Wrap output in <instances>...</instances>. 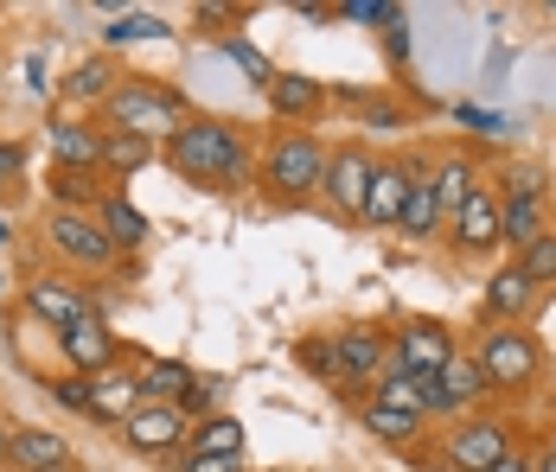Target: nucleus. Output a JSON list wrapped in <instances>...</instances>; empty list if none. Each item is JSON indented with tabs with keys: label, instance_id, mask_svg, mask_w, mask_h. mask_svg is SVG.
I'll return each instance as SVG.
<instances>
[{
	"label": "nucleus",
	"instance_id": "5701e85b",
	"mask_svg": "<svg viewBox=\"0 0 556 472\" xmlns=\"http://www.w3.org/2000/svg\"><path fill=\"white\" fill-rule=\"evenodd\" d=\"M192 454H205V460H243V421L212 416L192 434Z\"/></svg>",
	"mask_w": 556,
	"mask_h": 472
},
{
	"label": "nucleus",
	"instance_id": "ea45409f",
	"mask_svg": "<svg viewBox=\"0 0 556 472\" xmlns=\"http://www.w3.org/2000/svg\"><path fill=\"white\" fill-rule=\"evenodd\" d=\"M186 472H243V460H205V454H192Z\"/></svg>",
	"mask_w": 556,
	"mask_h": 472
},
{
	"label": "nucleus",
	"instance_id": "4468645a",
	"mask_svg": "<svg viewBox=\"0 0 556 472\" xmlns=\"http://www.w3.org/2000/svg\"><path fill=\"white\" fill-rule=\"evenodd\" d=\"M403 199H409V166L384 160L371 173V192H365V224H396L403 217Z\"/></svg>",
	"mask_w": 556,
	"mask_h": 472
},
{
	"label": "nucleus",
	"instance_id": "423d86ee",
	"mask_svg": "<svg viewBox=\"0 0 556 472\" xmlns=\"http://www.w3.org/2000/svg\"><path fill=\"white\" fill-rule=\"evenodd\" d=\"M371 173H378V160H371V154H358V148H339V154H327V179H320V192H327V199L345 211V217H365Z\"/></svg>",
	"mask_w": 556,
	"mask_h": 472
},
{
	"label": "nucleus",
	"instance_id": "6ab92c4d",
	"mask_svg": "<svg viewBox=\"0 0 556 472\" xmlns=\"http://www.w3.org/2000/svg\"><path fill=\"white\" fill-rule=\"evenodd\" d=\"M269 109H276L281 122H301V115L320 109V84L301 77V71H276V77H269Z\"/></svg>",
	"mask_w": 556,
	"mask_h": 472
},
{
	"label": "nucleus",
	"instance_id": "9b49d317",
	"mask_svg": "<svg viewBox=\"0 0 556 472\" xmlns=\"http://www.w3.org/2000/svg\"><path fill=\"white\" fill-rule=\"evenodd\" d=\"M58 345H64V358L84 370V377H103V370L115 365V332L103 326V319H77L71 332H58Z\"/></svg>",
	"mask_w": 556,
	"mask_h": 472
},
{
	"label": "nucleus",
	"instance_id": "bb28decb",
	"mask_svg": "<svg viewBox=\"0 0 556 472\" xmlns=\"http://www.w3.org/2000/svg\"><path fill=\"white\" fill-rule=\"evenodd\" d=\"M435 383H442V396L454 403V409H460V403H480V396H486V377H480V365H473V358H447Z\"/></svg>",
	"mask_w": 556,
	"mask_h": 472
},
{
	"label": "nucleus",
	"instance_id": "c03bdc74",
	"mask_svg": "<svg viewBox=\"0 0 556 472\" xmlns=\"http://www.w3.org/2000/svg\"><path fill=\"white\" fill-rule=\"evenodd\" d=\"M0 243H7V217H0Z\"/></svg>",
	"mask_w": 556,
	"mask_h": 472
},
{
	"label": "nucleus",
	"instance_id": "f257e3e1",
	"mask_svg": "<svg viewBox=\"0 0 556 472\" xmlns=\"http://www.w3.org/2000/svg\"><path fill=\"white\" fill-rule=\"evenodd\" d=\"M167 160L199 186H243L250 179V154H243L237 128H224V122H186L167 141Z\"/></svg>",
	"mask_w": 556,
	"mask_h": 472
},
{
	"label": "nucleus",
	"instance_id": "e433bc0d",
	"mask_svg": "<svg viewBox=\"0 0 556 472\" xmlns=\"http://www.w3.org/2000/svg\"><path fill=\"white\" fill-rule=\"evenodd\" d=\"M173 409H179V416H205V409H212V390H205V383H186V396H179Z\"/></svg>",
	"mask_w": 556,
	"mask_h": 472
},
{
	"label": "nucleus",
	"instance_id": "473e14b6",
	"mask_svg": "<svg viewBox=\"0 0 556 472\" xmlns=\"http://www.w3.org/2000/svg\"><path fill=\"white\" fill-rule=\"evenodd\" d=\"M148 33H167L161 20H148V13H128V20H115L110 39H148Z\"/></svg>",
	"mask_w": 556,
	"mask_h": 472
},
{
	"label": "nucleus",
	"instance_id": "7c9ffc66",
	"mask_svg": "<svg viewBox=\"0 0 556 472\" xmlns=\"http://www.w3.org/2000/svg\"><path fill=\"white\" fill-rule=\"evenodd\" d=\"M294 358H301L307 370H320L327 383H339V365H333V339H307V345H301Z\"/></svg>",
	"mask_w": 556,
	"mask_h": 472
},
{
	"label": "nucleus",
	"instance_id": "79ce46f5",
	"mask_svg": "<svg viewBox=\"0 0 556 472\" xmlns=\"http://www.w3.org/2000/svg\"><path fill=\"white\" fill-rule=\"evenodd\" d=\"M7 447H13V428H0V460H7Z\"/></svg>",
	"mask_w": 556,
	"mask_h": 472
},
{
	"label": "nucleus",
	"instance_id": "f8f14e48",
	"mask_svg": "<svg viewBox=\"0 0 556 472\" xmlns=\"http://www.w3.org/2000/svg\"><path fill=\"white\" fill-rule=\"evenodd\" d=\"M447 224H454V243H460L467 256H486V250H500V199L473 192V199L454 211Z\"/></svg>",
	"mask_w": 556,
	"mask_h": 472
},
{
	"label": "nucleus",
	"instance_id": "f3484780",
	"mask_svg": "<svg viewBox=\"0 0 556 472\" xmlns=\"http://www.w3.org/2000/svg\"><path fill=\"white\" fill-rule=\"evenodd\" d=\"M52 154L64 160V173H90V166H103V135L84 128V122H58L52 128Z\"/></svg>",
	"mask_w": 556,
	"mask_h": 472
},
{
	"label": "nucleus",
	"instance_id": "aec40b11",
	"mask_svg": "<svg viewBox=\"0 0 556 472\" xmlns=\"http://www.w3.org/2000/svg\"><path fill=\"white\" fill-rule=\"evenodd\" d=\"M531 301H538V288H531V275H525L518 263L500 268V275L486 281V314H493V319H518Z\"/></svg>",
	"mask_w": 556,
	"mask_h": 472
},
{
	"label": "nucleus",
	"instance_id": "7ed1b4c3",
	"mask_svg": "<svg viewBox=\"0 0 556 472\" xmlns=\"http://www.w3.org/2000/svg\"><path fill=\"white\" fill-rule=\"evenodd\" d=\"M263 179H269L276 199H314L320 179H327V148H320L314 135H281L276 148H269Z\"/></svg>",
	"mask_w": 556,
	"mask_h": 472
},
{
	"label": "nucleus",
	"instance_id": "72a5a7b5",
	"mask_svg": "<svg viewBox=\"0 0 556 472\" xmlns=\"http://www.w3.org/2000/svg\"><path fill=\"white\" fill-rule=\"evenodd\" d=\"M544 192V179L531 173V166H518V173H505V199H538Z\"/></svg>",
	"mask_w": 556,
	"mask_h": 472
},
{
	"label": "nucleus",
	"instance_id": "b1692460",
	"mask_svg": "<svg viewBox=\"0 0 556 472\" xmlns=\"http://www.w3.org/2000/svg\"><path fill=\"white\" fill-rule=\"evenodd\" d=\"M429 179H435V199H442V217H454V211H460L467 199H473V192H480V186H473V166H467V160H442V166H435Z\"/></svg>",
	"mask_w": 556,
	"mask_h": 472
},
{
	"label": "nucleus",
	"instance_id": "393cba45",
	"mask_svg": "<svg viewBox=\"0 0 556 472\" xmlns=\"http://www.w3.org/2000/svg\"><path fill=\"white\" fill-rule=\"evenodd\" d=\"M97 224H103V237H110L115 250H135V243L148 237V217L128 205V199H103V217H97Z\"/></svg>",
	"mask_w": 556,
	"mask_h": 472
},
{
	"label": "nucleus",
	"instance_id": "c9c22d12",
	"mask_svg": "<svg viewBox=\"0 0 556 472\" xmlns=\"http://www.w3.org/2000/svg\"><path fill=\"white\" fill-rule=\"evenodd\" d=\"M345 20H390L396 26V7H384V0H352V7H339Z\"/></svg>",
	"mask_w": 556,
	"mask_h": 472
},
{
	"label": "nucleus",
	"instance_id": "0eeeda50",
	"mask_svg": "<svg viewBox=\"0 0 556 472\" xmlns=\"http://www.w3.org/2000/svg\"><path fill=\"white\" fill-rule=\"evenodd\" d=\"M52 243L71 256V263H90V268L115 263V243L103 237V224L84 217V211H52Z\"/></svg>",
	"mask_w": 556,
	"mask_h": 472
},
{
	"label": "nucleus",
	"instance_id": "1a4fd4ad",
	"mask_svg": "<svg viewBox=\"0 0 556 472\" xmlns=\"http://www.w3.org/2000/svg\"><path fill=\"white\" fill-rule=\"evenodd\" d=\"M384 358H390V339H378V332H333L339 383H378Z\"/></svg>",
	"mask_w": 556,
	"mask_h": 472
},
{
	"label": "nucleus",
	"instance_id": "a19ab883",
	"mask_svg": "<svg viewBox=\"0 0 556 472\" xmlns=\"http://www.w3.org/2000/svg\"><path fill=\"white\" fill-rule=\"evenodd\" d=\"M538 467V460H525V454H518V447H511V454H505L500 467H486V472H531Z\"/></svg>",
	"mask_w": 556,
	"mask_h": 472
},
{
	"label": "nucleus",
	"instance_id": "c756f323",
	"mask_svg": "<svg viewBox=\"0 0 556 472\" xmlns=\"http://www.w3.org/2000/svg\"><path fill=\"white\" fill-rule=\"evenodd\" d=\"M416 421H422V416H403V409H384V403H365V428H371V434H384V441H409V434H416Z\"/></svg>",
	"mask_w": 556,
	"mask_h": 472
},
{
	"label": "nucleus",
	"instance_id": "58836bf2",
	"mask_svg": "<svg viewBox=\"0 0 556 472\" xmlns=\"http://www.w3.org/2000/svg\"><path fill=\"white\" fill-rule=\"evenodd\" d=\"M58 396H64V403H71V409H84V416H90V377H77V383H64V390H58Z\"/></svg>",
	"mask_w": 556,
	"mask_h": 472
},
{
	"label": "nucleus",
	"instance_id": "37998d69",
	"mask_svg": "<svg viewBox=\"0 0 556 472\" xmlns=\"http://www.w3.org/2000/svg\"><path fill=\"white\" fill-rule=\"evenodd\" d=\"M531 472H556V454H544V460H538V467H531Z\"/></svg>",
	"mask_w": 556,
	"mask_h": 472
},
{
	"label": "nucleus",
	"instance_id": "f03ea898",
	"mask_svg": "<svg viewBox=\"0 0 556 472\" xmlns=\"http://www.w3.org/2000/svg\"><path fill=\"white\" fill-rule=\"evenodd\" d=\"M103 115H110V135H141V141H173L186 128V103L173 90H161V84H122V90H110Z\"/></svg>",
	"mask_w": 556,
	"mask_h": 472
},
{
	"label": "nucleus",
	"instance_id": "f704fd0d",
	"mask_svg": "<svg viewBox=\"0 0 556 472\" xmlns=\"http://www.w3.org/2000/svg\"><path fill=\"white\" fill-rule=\"evenodd\" d=\"M84 179H90V173H58V199H64V205H90L97 192H90Z\"/></svg>",
	"mask_w": 556,
	"mask_h": 472
},
{
	"label": "nucleus",
	"instance_id": "4c0bfd02",
	"mask_svg": "<svg viewBox=\"0 0 556 472\" xmlns=\"http://www.w3.org/2000/svg\"><path fill=\"white\" fill-rule=\"evenodd\" d=\"M20 166H26V148H13V141H7V148H0V186H13V179H20Z\"/></svg>",
	"mask_w": 556,
	"mask_h": 472
},
{
	"label": "nucleus",
	"instance_id": "a211bd4d",
	"mask_svg": "<svg viewBox=\"0 0 556 472\" xmlns=\"http://www.w3.org/2000/svg\"><path fill=\"white\" fill-rule=\"evenodd\" d=\"M141 409V383L128 377V370H103V377H90V416H135Z\"/></svg>",
	"mask_w": 556,
	"mask_h": 472
},
{
	"label": "nucleus",
	"instance_id": "2f4dec72",
	"mask_svg": "<svg viewBox=\"0 0 556 472\" xmlns=\"http://www.w3.org/2000/svg\"><path fill=\"white\" fill-rule=\"evenodd\" d=\"M110 64H84V71H77V84H71V90H77V97H110Z\"/></svg>",
	"mask_w": 556,
	"mask_h": 472
},
{
	"label": "nucleus",
	"instance_id": "412c9836",
	"mask_svg": "<svg viewBox=\"0 0 556 472\" xmlns=\"http://www.w3.org/2000/svg\"><path fill=\"white\" fill-rule=\"evenodd\" d=\"M538 237H544V205H538V199H505L500 205V243L531 250Z\"/></svg>",
	"mask_w": 556,
	"mask_h": 472
},
{
	"label": "nucleus",
	"instance_id": "20e7f679",
	"mask_svg": "<svg viewBox=\"0 0 556 472\" xmlns=\"http://www.w3.org/2000/svg\"><path fill=\"white\" fill-rule=\"evenodd\" d=\"M473 365H480V377H486V390H525V383L544 370V352H538L531 332L500 326V332H486V345H480Z\"/></svg>",
	"mask_w": 556,
	"mask_h": 472
},
{
	"label": "nucleus",
	"instance_id": "a18cd8bd",
	"mask_svg": "<svg viewBox=\"0 0 556 472\" xmlns=\"http://www.w3.org/2000/svg\"><path fill=\"white\" fill-rule=\"evenodd\" d=\"M551 454H556V441H551Z\"/></svg>",
	"mask_w": 556,
	"mask_h": 472
},
{
	"label": "nucleus",
	"instance_id": "2eb2a0df",
	"mask_svg": "<svg viewBox=\"0 0 556 472\" xmlns=\"http://www.w3.org/2000/svg\"><path fill=\"white\" fill-rule=\"evenodd\" d=\"M403 237H435L442 230V199H435V179L409 166V199H403V217H396Z\"/></svg>",
	"mask_w": 556,
	"mask_h": 472
},
{
	"label": "nucleus",
	"instance_id": "c85d7f7f",
	"mask_svg": "<svg viewBox=\"0 0 556 472\" xmlns=\"http://www.w3.org/2000/svg\"><path fill=\"white\" fill-rule=\"evenodd\" d=\"M518 268L531 275V288H544V281H556V230H544L531 250H518Z\"/></svg>",
	"mask_w": 556,
	"mask_h": 472
},
{
	"label": "nucleus",
	"instance_id": "4be33fe9",
	"mask_svg": "<svg viewBox=\"0 0 556 472\" xmlns=\"http://www.w3.org/2000/svg\"><path fill=\"white\" fill-rule=\"evenodd\" d=\"M135 383H141V403H161V409H173L179 396H186V383H192V370L186 365H141L135 370Z\"/></svg>",
	"mask_w": 556,
	"mask_h": 472
},
{
	"label": "nucleus",
	"instance_id": "9d476101",
	"mask_svg": "<svg viewBox=\"0 0 556 472\" xmlns=\"http://www.w3.org/2000/svg\"><path fill=\"white\" fill-rule=\"evenodd\" d=\"M122 428H128V447L135 454H173L186 441V416L179 409H161V403H141Z\"/></svg>",
	"mask_w": 556,
	"mask_h": 472
},
{
	"label": "nucleus",
	"instance_id": "39448f33",
	"mask_svg": "<svg viewBox=\"0 0 556 472\" xmlns=\"http://www.w3.org/2000/svg\"><path fill=\"white\" fill-rule=\"evenodd\" d=\"M447 358H454V339L435 319H409L403 332H390V365L409 370V377H442Z\"/></svg>",
	"mask_w": 556,
	"mask_h": 472
},
{
	"label": "nucleus",
	"instance_id": "ddd939ff",
	"mask_svg": "<svg viewBox=\"0 0 556 472\" xmlns=\"http://www.w3.org/2000/svg\"><path fill=\"white\" fill-rule=\"evenodd\" d=\"M7 460L20 472H71V447H64L58 434H46V428H13Z\"/></svg>",
	"mask_w": 556,
	"mask_h": 472
},
{
	"label": "nucleus",
	"instance_id": "dca6fc26",
	"mask_svg": "<svg viewBox=\"0 0 556 472\" xmlns=\"http://www.w3.org/2000/svg\"><path fill=\"white\" fill-rule=\"evenodd\" d=\"M26 307L39 319H52V332H71L77 319H90V307H84L64 281H33V288H26Z\"/></svg>",
	"mask_w": 556,
	"mask_h": 472
},
{
	"label": "nucleus",
	"instance_id": "cd10ccee",
	"mask_svg": "<svg viewBox=\"0 0 556 472\" xmlns=\"http://www.w3.org/2000/svg\"><path fill=\"white\" fill-rule=\"evenodd\" d=\"M97 135H103V166L110 173H141L154 160V141H141V135H110V128H97Z\"/></svg>",
	"mask_w": 556,
	"mask_h": 472
},
{
	"label": "nucleus",
	"instance_id": "6e6552de",
	"mask_svg": "<svg viewBox=\"0 0 556 472\" xmlns=\"http://www.w3.org/2000/svg\"><path fill=\"white\" fill-rule=\"evenodd\" d=\"M505 454H511V428H505V421H467V428L447 441L454 472H486V467H500Z\"/></svg>",
	"mask_w": 556,
	"mask_h": 472
},
{
	"label": "nucleus",
	"instance_id": "a878e982",
	"mask_svg": "<svg viewBox=\"0 0 556 472\" xmlns=\"http://www.w3.org/2000/svg\"><path fill=\"white\" fill-rule=\"evenodd\" d=\"M371 403H384V409H403V416H422V377H409V370H378V396Z\"/></svg>",
	"mask_w": 556,
	"mask_h": 472
}]
</instances>
